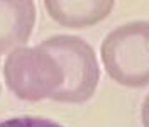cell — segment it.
<instances>
[{
    "instance_id": "1",
    "label": "cell",
    "mask_w": 149,
    "mask_h": 127,
    "mask_svg": "<svg viewBox=\"0 0 149 127\" xmlns=\"http://www.w3.org/2000/svg\"><path fill=\"white\" fill-rule=\"evenodd\" d=\"M39 46L54 58L63 71V83L51 100L83 103L92 98L100 80V66L92 46L71 34H56Z\"/></svg>"
},
{
    "instance_id": "3",
    "label": "cell",
    "mask_w": 149,
    "mask_h": 127,
    "mask_svg": "<svg viewBox=\"0 0 149 127\" xmlns=\"http://www.w3.org/2000/svg\"><path fill=\"white\" fill-rule=\"evenodd\" d=\"M3 78L9 90L20 100L51 98L63 83V71L47 51L37 44L12 49L3 61Z\"/></svg>"
},
{
    "instance_id": "6",
    "label": "cell",
    "mask_w": 149,
    "mask_h": 127,
    "mask_svg": "<svg viewBox=\"0 0 149 127\" xmlns=\"http://www.w3.org/2000/svg\"><path fill=\"white\" fill-rule=\"evenodd\" d=\"M0 127H63L51 119L34 117V115H22V117H12L2 120Z\"/></svg>"
},
{
    "instance_id": "2",
    "label": "cell",
    "mask_w": 149,
    "mask_h": 127,
    "mask_svg": "<svg viewBox=\"0 0 149 127\" xmlns=\"http://www.w3.org/2000/svg\"><path fill=\"white\" fill-rule=\"evenodd\" d=\"M103 68L127 88L149 85V20H134L110 31L100 46Z\"/></svg>"
},
{
    "instance_id": "4",
    "label": "cell",
    "mask_w": 149,
    "mask_h": 127,
    "mask_svg": "<svg viewBox=\"0 0 149 127\" xmlns=\"http://www.w3.org/2000/svg\"><path fill=\"white\" fill-rule=\"evenodd\" d=\"M36 24V5L31 0L0 2V54L22 47Z\"/></svg>"
},
{
    "instance_id": "8",
    "label": "cell",
    "mask_w": 149,
    "mask_h": 127,
    "mask_svg": "<svg viewBox=\"0 0 149 127\" xmlns=\"http://www.w3.org/2000/svg\"><path fill=\"white\" fill-rule=\"evenodd\" d=\"M0 91H2V85H0Z\"/></svg>"
},
{
    "instance_id": "7",
    "label": "cell",
    "mask_w": 149,
    "mask_h": 127,
    "mask_svg": "<svg viewBox=\"0 0 149 127\" xmlns=\"http://www.w3.org/2000/svg\"><path fill=\"white\" fill-rule=\"evenodd\" d=\"M141 120H142L144 127H149V93L146 95V98L142 102V107H141Z\"/></svg>"
},
{
    "instance_id": "5",
    "label": "cell",
    "mask_w": 149,
    "mask_h": 127,
    "mask_svg": "<svg viewBox=\"0 0 149 127\" xmlns=\"http://www.w3.org/2000/svg\"><path fill=\"white\" fill-rule=\"evenodd\" d=\"M47 15L70 29L92 27L110 15L112 0H44Z\"/></svg>"
}]
</instances>
